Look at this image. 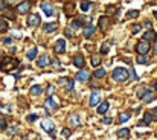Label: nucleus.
Masks as SVG:
<instances>
[{"label": "nucleus", "instance_id": "1a4fd4ad", "mask_svg": "<svg viewBox=\"0 0 157 140\" xmlns=\"http://www.w3.org/2000/svg\"><path fill=\"white\" fill-rule=\"evenodd\" d=\"M99 101H101V94H99V91H93V93H92V96H90V107L98 105V104H99Z\"/></svg>", "mask_w": 157, "mask_h": 140}, {"label": "nucleus", "instance_id": "393cba45", "mask_svg": "<svg viewBox=\"0 0 157 140\" xmlns=\"http://www.w3.org/2000/svg\"><path fill=\"white\" fill-rule=\"evenodd\" d=\"M99 64H101V58H99L98 55H93V56H92V66H93V67H98Z\"/></svg>", "mask_w": 157, "mask_h": 140}, {"label": "nucleus", "instance_id": "4468645a", "mask_svg": "<svg viewBox=\"0 0 157 140\" xmlns=\"http://www.w3.org/2000/svg\"><path fill=\"white\" fill-rule=\"evenodd\" d=\"M89 78H90V75H89L87 70H81V72L76 73V79H78V81H87Z\"/></svg>", "mask_w": 157, "mask_h": 140}, {"label": "nucleus", "instance_id": "37998d69", "mask_svg": "<svg viewBox=\"0 0 157 140\" xmlns=\"http://www.w3.org/2000/svg\"><path fill=\"white\" fill-rule=\"evenodd\" d=\"M102 122H104L105 125H110V123H111V117H105V119H102Z\"/></svg>", "mask_w": 157, "mask_h": 140}, {"label": "nucleus", "instance_id": "f257e3e1", "mask_svg": "<svg viewBox=\"0 0 157 140\" xmlns=\"http://www.w3.org/2000/svg\"><path fill=\"white\" fill-rule=\"evenodd\" d=\"M16 67H19V60L12 58V56H5L0 61V70L2 72H11Z\"/></svg>", "mask_w": 157, "mask_h": 140}, {"label": "nucleus", "instance_id": "473e14b6", "mask_svg": "<svg viewBox=\"0 0 157 140\" xmlns=\"http://www.w3.org/2000/svg\"><path fill=\"white\" fill-rule=\"evenodd\" d=\"M128 17H130V19H136V17H139V11H136V9H134V11H130V12H128Z\"/></svg>", "mask_w": 157, "mask_h": 140}, {"label": "nucleus", "instance_id": "9d476101", "mask_svg": "<svg viewBox=\"0 0 157 140\" xmlns=\"http://www.w3.org/2000/svg\"><path fill=\"white\" fill-rule=\"evenodd\" d=\"M37 64H38V67H46V66H49V64H51V60H49V56H47V55H41V56L38 58Z\"/></svg>", "mask_w": 157, "mask_h": 140}, {"label": "nucleus", "instance_id": "20e7f679", "mask_svg": "<svg viewBox=\"0 0 157 140\" xmlns=\"http://www.w3.org/2000/svg\"><path fill=\"white\" fill-rule=\"evenodd\" d=\"M40 23H41V19H40L38 14H29V15H28V25H29V26H34V28H35V26H38Z\"/></svg>", "mask_w": 157, "mask_h": 140}, {"label": "nucleus", "instance_id": "2f4dec72", "mask_svg": "<svg viewBox=\"0 0 157 140\" xmlns=\"http://www.w3.org/2000/svg\"><path fill=\"white\" fill-rule=\"evenodd\" d=\"M61 134H63V137H64V138H69L72 132H70V129H69V128H64V129L61 131Z\"/></svg>", "mask_w": 157, "mask_h": 140}, {"label": "nucleus", "instance_id": "5701e85b", "mask_svg": "<svg viewBox=\"0 0 157 140\" xmlns=\"http://www.w3.org/2000/svg\"><path fill=\"white\" fill-rule=\"evenodd\" d=\"M64 11H66L67 15H72V14H73V3H66Z\"/></svg>", "mask_w": 157, "mask_h": 140}, {"label": "nucleus", "instance_id": "dca6fc26", "mask_svg": "<svg viewBox=\"0 0 157 140\" xmlns=\"http://www.w3.org/2000/svg\"><path fill=\"white\" fill-rule=\"evenodd\" d=\"M57 28H58V23H55V22L46 23L44 25V32H54V31H57Z\"/></svg>", "mask_w": 157, "mask_h": 140}, {"label": "nucleus", "instance_id": "72a5a7b5", "mask_svg": "<svg viewBox=\"0 0 157 140\" xmlns=\"http://www.w3.org/2000/svg\"><path fill=\"white\" fill-rule=\"evenodd\" d=\"M108 50H110V46L108 44H102V47H101V53H108Z\"/></svg>", "mask_w": 157, "mask_h": 140}, {"label": "nucleus", "instance_id": "7ed1b4c3", "mask_svg": "<svg viewBox=\"0 0 157 140\" xmlns=\"http://www.w3.org/2000/svg\"><path fill=\"white\" fill-rule=\"evenodd\" d=\"M136 50H137V53L139 55H146L148 52H149V44H148V41H140V43H137V46H136Z\"/></svg>", "mask_w": 157, "mask_h": 140}, {"label": "nucleus", "instance_id": "c03bdc74", "mask_svg": "<svg viewBox=\"0 0 157 140\" xmlns=\"http://www.w3.org/2000/svg\"><path fill=\"white\" fill-rule=\"evenodd\" d=\"M151 114H152V119H155V120H157V107H155V108H152V113H151Z\"/></svg>", "mask_w": 157, "mask_h": 140}, {"label": "nucleus", "instance_id": "aec40b11", "mask_svg": "<svg viewBox=\"0 0 157 140\" xmlns=\"http://www.w3.org/2000/svg\"><path fill=\"white\" fill-rule=\"evenodd\" d=\"M130 135V129L128 128H122L117 131V138H127Z\"/></svg>", "mask_w": 157, "mask_h": 140}, {"label": "nucleus", "instance_id": "412c9836", "mask_svg": "<svg viewBox=\"0 0 157 140\" xmlns=\"http://www.w3.org/2000/svg\"><path fill=\"white\" fill-rule=\"evenodd\" d=\"M41 91H43V88H41L40 85L31 87V94H32V96H38V94H41Z\"/></svg>", "mask_w": 157, "mask_h": 140}, {"label": "nucleus", "instance_id": "f03ea898", "mask_svg": "<svg viewBox=\"0 0 157 140\" xmlns=\"http://www.w3.org/2000/svg\"><path fill=\"white\" fill-rule=\"evenodd\" d=\"M113 79L117 81V82H124L128 79V70L124 69V67H117L113 70Z\"/></svg>", "mask_w": 157, "mask_h": 140}, {"label": "nucleus", "instance_id": "3c124183", "mask_svg": "<svg viewBox=\"0 0 157 140\" xmlns=\"http://www.w3.org/2000/svg\"><path fill=\"white\" fill-rule=\"evenodd\" d=\"M154 87H155V88H157V82H155V85H154Z\"/></svg>", "mask_w": 157, "mask_h": 140}, {"label": "nucleus", "instance_id": "a211bd4d", "mask_svg": "<svg viewBox=\"0 0 157 140\" xmlns=\"http://www.w3.org/2000/svg\"><path fill=\"white\" fill-rule=\"evenodd\" d=\"M108 107H110V105H108V102L105 101V102H102V104L98 107V110H96V111H98L99 114H105V113H107V110H108Z\"/></svg>", "mask_w": 157, "mask_h": 140}, {"label": "nucleus", "instance_id": "4c0bfd02", "mask_svg": "<svg viewBox=\"0 0 157 140\" xmlns=\"http://www.w3.org/2000/svg\"><path fill=\"white\" fill-rule=\"evenodd\" d=\"M81 25H82V20H81V19H78V20H75V22L72 23V26H73V28H79Z\"/></svg>", "mask_w": 157, "mask_h": 140}, {"label": "nucleus", "instance_id": "bb28decb", "mask_svg": "<svg viewBox=\"0 0 157 140\" xmlns=\"http://www.w3.org/2000/svg\"><path fill=\"white\" fill-rule=\"evenodd\" d=\"M26 56H28V60H34L35 56H37V49L34 47V49H31L28 53H26Z\"/></svg>", "mask_w": 157, "mask_h": 140}, {"label": "nucleus", "instance_id": "09e8293b", "mask_svg": "<svg viewBox=\"0 0 157 140\" xmlns=\"http://www.w3.org/2000/svg\"><path fill=\"white\" fill-rule=\"evenodd\" d=\"M154 15H155V19H157V12H154Z\"/></svg>", "mask_w": 157, "mask_h": 140}, {"label": "nucleus", "instance_id": "8fccbe9b", "mask_svg": "<svg viewBox=\"0 0 157 140\" xmlns=\"http://www.w3.org/2000/svg\"><path fill=\"white\" fill-rule=\"evenodd\" d=\"M155 55H157V46H155Z\"/></svg>", "mask_w": 157, "mask_h": 140}, {"label": "nucleus", "instance_id": "f704fd0d", "mask_svg": "<svg viewBox=\"0 0 157 140\" xmlns=\"http://www.w3.org/2000/svg\"><path fill=\"white\" fill-rule=\"evenodd\" d=\"M54 91H55V85H49V87H47V90H46L47 96H52V94H54Z\"/></svg>", "mask_w": 157, "mask_h": 140}, {"label": "nucleus", "instance_id": "9b49d317", "mask_svg": "<svg viewBox=\"0 0 157 140\" xmlns=\"http://www.w3.org/2000/svg\"><path fill=\"white\" fill-rule=\"evenodd\" d=\"M73 64H75L76 67L82 69V67H84V64H85L84 56H82V55H75V56H73Z\"/></svg>", "mask_w": 157, "mask_h": 140}, {"label": "nucleus", "instance_id": "f3484780", "mask_svg": "<svg viewBox=\"0 0 157 140\" xmlns=\"http://www.w3.org/2000/svg\"><path fill=\"white\" fill-rule=\"evenodd\" d=\"M93 32H95V26H85V28H84V31H82V34H84V37H85V38H90Z\"/></svg>", "mask_w": 157, "mask_h": 140}, {"label": "nucleus", "instance_id": "4be33fe9", "mask_svg": "<svg viewBox=\"0 0 157 140\" xmlns=\"http://www.w3.org/2000/svg\"><path fill=\"white\" fill-rule=\"evenodd\" d=\"M151 122H152V114H151L149 111L143 113V123H145V125H149Z\"/></svg>", "mask_w": 157, "mask_h": 140}, {"label": "nucleus", "instance_id": "2eb2a0df", "mask_svg": "<svg viewBox=\"0 0 157 140\" xmlns=\"http://www.w3.org/2000/svg\"><path fill=\"white\" fill-rule=\"evenodd\" d=\"M99 25H101V31L105 32L107 28H108V25H110V20L105 19V17H101V19H99Z\"/></svg>", "mask_w": 157, "mask_h": 140}, {"label": "nucleus", "instance_id": "c85d7f7f", "mask_svg": "<svg viewBox=\"0 0 157 140\" xmlns=\"http://www.w3.org/2000/svg\"><path fill=\"white\" fill-rule=\"evenodd\" d=\"M104 75H105V70H104V69L95 70V78H104Z\"/></svg>", "mask_w": 157, "mask_h": 140}, {"label": "nucleus", "instance_id": "a19ab883", "mask_svg": "<svg viewBox=\"0 0 157 140\" xmlns=\"http://www.w3.org/2000/svg\"><path fill=\"white\" fill-rule=\"evenodd\" d=\"M66 82H67V90H72L73 88V81L72 79H66Z\"/></svg>", "mask_w": 157, "mask_h": 140}, {"label": "nucleus", "instance_id": "7c9ffc66", "mask_svg": "<svg viewBox=\"0 0 157 140\" xmlns=\"http://www.w3.org/2000/svg\"><path fill=\"white\" fill-rule=\"evenodd\" d=\"M90 6H92V3H90V2H85V3H82V5H81V9H82V12L89 11V9H90Z\"/></svg>", "mask_w": 157, "mask_h": 140}, {"label": "nucleus", "instance_id": "c756f323", "mask_svg": "<svg viewBox=\"0 0 157 140\" xmlns=\"http://www.w3.org/2000/svg\"><path fill=\"white\" fill-rule=\"evenodd\" d=\"M137 63H139V64H148V58H146L145 55H139Z\"/></svg>", "mask_w": 157, "mask_h": 140}, {"label": "nucleus", "instance_id": "6ab92c4d", "mask_svg": "<svg viewBox=\"0 0 157 140\" xmlns=\"http://www.w3.org/2000/svg\"><path fill=\"white\" fill-rule=\"evenodd\" d=\"M130 117H131V113H130V111H124V113H120V114H119V123L127 122Z\"/></svg>", "mask_w": 157, "mask_h": 140}, {"label": "nucleus", "instance_id": "423d86ee", "mask_svg": "<svg viewBox=\"0 0 157 140\" xmlns=\"http://www.w3.org/2000/svg\"><path fill=\"white\" fill-rule=\"evenodd\" d=\"M29 8H31V2L25 0V2H22V3L17 6V12H20V14H26V12L29 11Z\"/></svg>", "mask_w": 157, "mask_h": 140}, {"label": "nucleus", "instance_id": "6e6552de", "mask_svg": "<svg viewBox=\"0 0 157 140\" xmlns=\"http://www.w3.org/2000/svg\"><path fill=\"white\" fill-rule=\"evenodd\" d=\"M55 52L57 53H64L66 52V41L64 40H58L55 44Z\"/></svg>", "mask_w": 157, "mask_h": 140}, {"label": "nucleus", "instance_id": "e433bc0d", "mask_svg": "<svg viewBox=\"0 0 157 140\" xmlns=\"http://www.w3.org/2000/svg\"><path fill=\"white\" fill-rule=\"evenodd\" d=\"M6 122H5V119L3 117H0V129H6Z\"/></svg>", "mask_w": 157, "mask_h": 140}, {"label": "nucleus", "instance_id": "a878e982", "mask_svg": "<svg viewBox=\"0 0 157 140\" xmlns=\"http://www.w3.org/2000/svg\"><path fill=\"white\" fill-rule=\"evenodd\" d=\"M5 31H8V23L3 19H0V34L5 32Z\"/></svg>", "mask_w": 157, "mask_h": 140}, {"label": "nucleus", "instance_id": "de8ad7c7", "mask_svg": "<svg viewBox=\"0 0 157 140\" xmlns=\"http://www.w3.org/2000/svg\"><path fill=\"white\" fill-rule=\"evenodd\" d=\"M3 8V2H2V0H0V9H2Z\"/></svg>", "mask_w": 157, "mask_h": 140}, {"label": "nucleus", "instance_id": "58836bf2", "mask_svg": "<svg viewBox=\"0 0 157 140\" xmlns=\"http://www.w3.org/2000/svg\"><path fill=\"white\" fill-rule=\"evenodd\" d=\"M64 34H66V37H69V38H70V37H73V31H72V29H69V28H66V29H64Z\"/></svg>", "mask_w": 157, "mask_h": 140}, {"label": "nucleus", "instance_id": "cd10ccee", "mask_svg": "<svg viewBox=\"0 0 157 140\" xmlns=\"http://www.w3.org/2000/svg\"><path fill=\"white\" fill-rule=\"evenodd\" d=\"M70 122H72L73 126H78V125H79V116H78V114L72 116V117H70Z\"/></svg>", "mask_w": 157, "mask_h": 140}, {"label": "nucleus", "instance_id": "ddd939ff", "mask_svg": "<svg viewBox=\"0 0 157 140\" xmlns=\"http://www.w3.org/2000/svg\"><path fill=\"white\" fill-rule=\"evenodd\" d=\"M41 126H43V129H46L47 132H52L54 128H55V123H54L52 120H44V122H41Z\"/></svg>", "mask_w": 157, "mask_h": 140}, {"label": "nucleus", "instance_id": "ea45409f", "mask_svg": "<svg viewBox=\"0 0 157 140\" xmlns=\"http://www.w3.org/2000/svg\"><path fill=\"white\" fill-rule=\"evenodd\" d=\"M140 29H142V26H140V25H134V26H133V34H137Z\"/></svg>", "mask_w": 157, "mask_h": 140}, {"label": "nucleus", "instance_id": "603ef678", "mask_svg": "<svg viewBox=\"0 0 157 140\" xmlns=\"http://www.w3.org/2000/svg\"><path fill=\"white\" fill-rule=\"evenodd\" d=\"M9 2H16V0H9Z\"/></svg>", "mask_w": 157, "mask_h": 140}, {"label": "nucleus", "instance_id": "49530a36", "mask_svg": "<svg viewBox=\"0 0 157 140\" xmlns=\"http://www.w3.org/2000/svg\"><path fill=\"white\" fill-rule=\"evenodd\" d=\"M145 26H146V28H148V29H151V26H152V25H151V23H149V22H145Z\"/></svg>", "mask_w": 157, "mask_h": 140}, {"label": "nucleus", "instance_id": "39448f33", "mask_svg": "<svg viewBox=\"0 0 157 140\" xmlns=\"http://www.w3.org/2000/svg\"><path fill=\"white\" fill-rule=\"evenodd\" d=\"M44 107H46V111H52V110H55V108L58 107V102H57L52 96H49V97L46 99V102H44Z\"/></svg>", "mask_w": 157, "mask_h": 140}, {"label": "nucleus", "instance_id": "f8f14e48", "mask_svg": "<svg viewBox=\"0 0 157 140\" xmlns=\"http://www.w3.org/2000/svg\"><path fill=\"white\" fill-rule=\"evenodd\" d=\"M140 96H142V99H143L145 102H151V101L154 99V94H152L151 90H143V91L140 93Z\"/></svg>", "mask_w": 157, "mask_h": 140}, {"label": "nucleus", "instance_id": "0eeeda50", "mask_svg": "<svg viewBox=\"0 0 157 140\" xmlns=\"http://www.w3.org/2000/svg\"><path fill=\"white\" fill-rule=\"evenodd\" d=\"M41 9L44 11L46 15H54V12H55L54 6H52L51 3H47V2H43V3H41Z\"/></svg>", "mask_w": 157, "mask_h": 140}, {"label": "nucleus", "instance_id": "a18cd8bd", "mask_svg": "<svg viewBox=\"0 0 157 140\" xmlns=\"http://www.w3.org/2000/svg\"><path fill=\"white\" fill-rule=\"evenodd\" d=\"M3 43H5V44H11V43H12V38H11V37H9V38H5Z\"/></svg>", "mask_w": 157, "mask_h": 140}, {"label": "nucleus", "instance_id": "c9c22d12", "mask_svg": "<svg viewBox=\"0 0 157 140\" xmlns=\"http://www.w3.org/2000/svg\"><path fill=\"white\" fill-rule=\"evenodd\" d=\"M37 119H38V116H37V114H29V116L26 117V120H28V122H34V120H37Z\"/></svg>", "mask_w": 157, "mask_h": 140}, {"label": "nucleus", "instance_id": "b1692460", "mask_svg": "<svg viewBox=\"0 0 157 140\" xmlns=\"http://www.w3.org/2000/svg\"><path fill=\"white\" fill-rule=\"evenodd\" d=\"M154 37H155V34H154L152 31H148V32L143 35V40H145V41H151V40H154Z\"/></svg>", "mask_w": 157, "mask_h": 140}, {"label": "nucleus", "instance_id": "79ce46f5", "mask_svg": "<svg viewBox=\"0 0 157 140\" xmlns=\"http://www.w3.org/2000/svg\"><path fill=\"white\" fill-rule=\"evenodd\" d=\"M116 8L114 6H107V14H114Z\"/></svg>", "mask_w": 157, "mask_h": 140}]
</instances>
